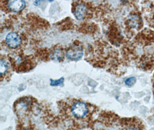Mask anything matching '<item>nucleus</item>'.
<instances>
[{
  "mask_svg": "<svg viewBox=\"0 0 154 130\" xmlns=\"http://www.w3.org/2000/svg\"><path fill=\"white\" fill-rule=\"evenodd\" d=\"M72 115L77 119H83L87 116L89 109L87 105L82 101H76L71 106Z\"/></svg>",
  "mask_w": 154,
  "mask_h": 130,
  "instance_id": "nucleus-1",
  "label": "nucleus"
},
{
  "mask_svg": "<svg viewBox=\"0 0 154 130\" xmlns=\"http://www.w3.org/2000/svg\"><path fill=\"white\" fill-rule=\"evenodd\" d=\"M66 55L69 60L72 61H77L82 57L83 55V49L79 45L70 46L67 50Z\"/></svg>",
  "mask_w": 154,
  "mask_h": 130,
  "instance_id": "nucleus-2",
  "label": "nucleus"
},
{
  "mask_svg": "<svg viewBox=\"0 0 154 130\" xmlns=\"http://www.w3.org/2000/svg\"><path fill=\"white\" fill-rule=\"evenodd\" d=\"M5 42L9 48L16 49L21 45V37L17 33L12 31L8 33L6 36Z\"/></svg>",
  "mask_w": 154,
  "mask_h": 130,
  "instance_id": "nucleus-3",
  "label": "nucleus"
},
{
  "mask_svg": "<svg viewBox=\"0 0 154 130\" xmlns=\"http://www.w3.org/2000/svg\"><path fill=\"white\" fill-rule=\"evenodd\" d=\"M122 130H144V125L139 120L133 118L126 122Z\"/></svg>",
  "mask_w": 154,
  "mask_h": 130,
  "instance_id": "nucleus-4",
  "label": "nucleus"
},
{
  "mask_svg": "<svg viewBox=\"0 0 154 130\" xmlns=\"http://www.w3.org/2000/svg\"><path fill=\"white\" fill-rule=\"evenodd\" d=\"M87 8L83 4H79L75 7L74 14L75 17L79 21L83 20L86 16Z\"/></svg>",
  "mask_w": 154,
  "mask_h": 130,
  "instance_id": "nucleus-5",
  "label": "nucleus"
},
{
  "mask_svg": "<svg viewBox=\"0 0 154 130\" xmlns=\"http://www.w3.org/2000/svg\"><path fill=\"white\" fill-rule=\"evenodd\" d=\"M8 7L11 11L18 12L25 8L26 2L24 1H11L8 2Z\"/></svg>",
  "mask_w": 154,
  "mask_h": 130,
  "instance_id": "nucleus-6",
  "label": "nucleus"
},
{
  "mask_svg": "<svg viewBox=\"0 0 154 130\" xmlns=\"http://www.w3.org/2000/svg\"><path fill=\"white\" fill-rule=\"evenodd\" d=\"M51 57L53 60L61 61L63 58V51L60 49H55L51 53Z\"/></svg>",
  "mask_w": 154,
  "mask_h": 130,
  "instance_id": "nucleus-7",
  "label": "nucleus"
},
{
  "mask_svg": "<svg viewBox=\"0 0 154 130\" xmlns=\"http://www.w3.org/2000/svg\"><path fill=\"white\" fill-rule=\"evenodd\" d=\"M8 69L9 65L7 62L3 59H1L0 62V75L1 78H2L3 76L6 74Z\"/></svg>",
  "mask_w": 154,
  "mask_h": 130,
  "instance_id": "nucleus-8",
  "label": "nucleus"
},
{
  "mask_svg": "<svg viewBox=\"0 0 154 130\" xmlns=\"http://www.w3.org/2000/svg\"><path fill=\"white\" fill-rule=\"evenodd\" d=\"M50 85L51 86H59L63 84L64 82V78L62 77L60 79L57 80H54L53 79H50Z\"/></svg>",
  "mask_w": 154,
  "mask_h": 130,
  "instance_id": "nucleus-9",
  "label": "nucleus"
},
{
  "mask_svg": "<svg viewBox=\"0 0 154 130\" xmlns=\"http://www.w3.org/2000/svg\"><path fill=\"white\" fill-rule=\"evenodd\" d=\"M136 82V79L135 77H130L127 78L126 80L125 81V83L127 86L129 87H132L135 84Z\"/></svg>",
  "mask_w": 154,
  "mask_h": 130,
  "instance_id": "nucleus-10",
  "label": "nucleus"
},
{
  "mask_svg": "<svg viewBox=\"0 0 154 130\" xmlns=\"http://www.w3.org/2000/svg\"><path fill=\"white\" fill-rule=\"evenodd\" d=\"M152 84H153V89H154V74L153 76V78H152Z\"/></svg>",
  "mask_w": 154,
  "mask_h": 130,
  "instance_id": "nucleus-11",
  "label": "nucleus"
}]
</instances>
